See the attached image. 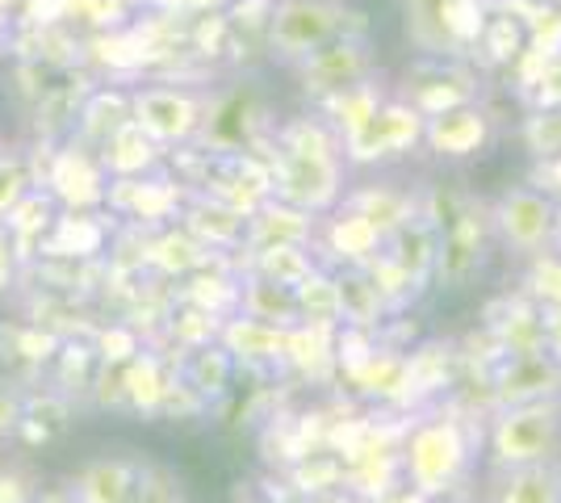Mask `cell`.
<instances>
[{
  "label": "cell",
  "instance_id": "6da1fadb",
  "mask_svg": "<svg viewBox=\"0 0 561 503\" xmlns=\"http://www.w3.org/2000/svg\"><path fill=\"white\" fill-rule=\"evenodd\" d=\"M420 218L436 231L432 286L469 289L482 277L494 248L491 197H478L466 185L432 181V185H420Z\"/></svg>",
  "mask_w": 561,
  "mask_h": 503
},
{
  "label": "cell",
  "instance_id": "7a4b0ae2",
  "mask_svg": "<svg viewBox=\"0 0 561 503\" xmlns=\"http://www.w3.org/2000/svg\"><path fill=\"white\" fill-rule=\"evenodd\" d=\"M482 445V432L469 428L453 411L436 408L420 411L402 441V482L415 487L432 503H448L457 487H466L473 454Z\"/></svg>",
  "mask_w": 561,
  "mask_h": 503
},
{
  "label": "cell",
  "instance_id": "3957f363",
  "mask_svg": "<svg viewBox=\"0 0 561 503\" xmlns=\"http://www.w3.org/2000/svg\"><path fill=\"white\" fill-rule=\"evenodd\" d=\"M344 34H369V18L348 0H277L264 47L280 64H302L310 50L328 47Z\"/></svg>",
  "mask_w": 561,
  "mask_h": 503
},
{
  "label": "cell",
  "instance_id": "277c9868",
  "mask_svg": "<svg viewBox=\"0 0 561 503\" xmlns=\"http://www.w3.org/2000/svg\"><path fill=\"white\" fill-rule=\"evenodd\" d=\"M482 445L491 454L494 470L515 466H561V399L499 408L486 420Z\"/></svg>",
  "mask_w": 561,
  "mask_h": 503
},
{
  "label": "cell",
  "instance_id": "5b68a950",
  "mask_svg": "<svg viewBox=\"0 0 561 503\" xmlns=\"http://www.w3.org/2000/svg\"><path fill=\"white\" fill-rule=\"evenodd\" d=\"M277 122L268 118V105L252 84H234L222 93L206 96V118L197 130V144L210 156H239L252 147L268 144Z\"/></svg>",
  "mask_w": 561,
  "mask_h": 503
},
{
  "label": "cell",
  "instance_id": "8992f818",
  "mask_svg": "<svg viewBox=\"0 0 561 503\" xmlns=\"http://www.w3.org/2000/svg\"><path fill=\"white\" fill-rule=\"evenodd\" d=\"M491 222L494 243L512 261H528L545 248H553L561 206L553 197H545L537 185H507L499 197H491Z\"/></svg>",
  "mask_w": 561,
  "mask_h": 503
},
{
  "label": "cell",
  "instance_id": "52a82bcc",
  "mask_svg": "<svg viewBox=\"0 0 561 503\" xmlns=\"http://www.w3.org/2000/svg\"><path fill=\"white\" fill-rule=\"evenodd\" d=\"M206 96L202 89L188 84H142L130 93V122L139 126L147 139H156L160 147L193 144L202 118H206Z\"/></svg>",
  "mask_w": 561,
  "mask_h": 503
},
{
  "label": "cell",
  "instance_id": "ba28073f",
  "mask_svg": "<svg viewBox=\"0 0 561 503\" xmlns=\"http://www.w3.org/2000/svg\"><path fill=\"white\" fill-rule=\"evenodd\" d=\"M411 110H420L423 118L448 114L457 105H469L482 96V80L469 59H436L420 55L415 64H407V72L398 80V93Z\"/></svg>",
  "mask_w": 561,
  "mask_h": 503
},
{
  "label": "cell",
  "instance_id": "9c48e42d",
  "mask_svg": "<svg viewBox=\"0 0 561 503\" xmlns=\"http://www.w3.org/2000/svg\"><path fill=\"white\" fill-rule=\"evenodd\" d=\"M423 114L411 110L402 96H386V105L377 110V118L356 130L348 139H340L344 147V164L352 168H381V164H394L402 156H411L415 147H423Z\"/></svg>",
  "mask_w": 561,
  "mask_h": 503
},
{
  "label": "cell",
  "instance_id": "30bf717a",
  "mask_svg": "<svg viewBox=\"0 0 561 503\" xmlns=\"http://www.w3.org/2000/svg\"><path fill=\"white\" fill-rule=\"evenodd\" d=\"M294 72H298V84L310 96V105H319V101L377 76V50L369 34H344L328 47L310 50L302 64H294Z\"/></svg>",
  "mask_w": 561,
  "mask_h": 503
},
{
  "label": "cell",
  "instance_id": "8fae6325",
  "mask_svg": "<svg viewBox=\"0 0 561 503\" xmlns=\"http://www.w3.org/2000/svg\"><path fill=\"white\" fill-rule=\"evenodd\" d=\"M344 160H302L273 151V197L323 218L344 197Z\"/></svg>",
  "mask_w": 561,
  "mask_h": 503
},
{
  "label": "cell",
  "instance_id": "7c38bea8",
  "mask_svg": "<svg viewBox=\"0 0 561 503\" xmlns=\"http://www.w3.org/2000/svg\"><path fill=\"white\" fill-rule=\"evenodd\" d=\"M494 126H499L494 110L482 105V96H478L469 105H457L448 114L423 122V147L436 160H473L494 144Z\"/></svg>",
  "mask_w": 561,
  "mask_h": 503
},
{
  "label": "cell",
  "instance_id": "4fadbf2b",
  "mask_svg": "<svg viewBox=\"0 0 561 503\" xmlns=\"http://www.w3.org/2000/svg\"><path fill=\"white\" fill-rule=\"evenodd\" d=\"M457 378V344L453 340H420L407 348V386H402V403L398 411L420 415L436 408L448 395V386Z\"/></svg>",
  "mask_w": 561,
  "mask_h": 503
},
{
  "label": "cell",
  "instance_id": "5bb4252c",
  "mask_svg": "<svg viewBox=\"0 0 561 503\" xmlns=\"http://www.w3.org/2000/svg\"><path fill=\"white\" fill-rule=\"evenodd\" d=\"M482 332L499 344L503 357H528L545 353V315L533 298H524L519 289H503L499 298L486 302L482 311Z\"/></svg>",
  "mask_w": 561,
  "mask_h": 503
},
{
  "label": "cell",
  "instance_id": "9a60e30c",
  "mask_svg": "<svg viewBox=\"0 0 561 503\" xmlns=\"http://www.w3.org/2000/svg\"><path fill=\"white\" fill-rule=\"evenodd\" d=\"M381 248H386V236L377 227H369L360 215L344 210V206H335L331 215L319 218L314 256L328 268H365Z\"/></svg>",
  "mask_w": 561,
  "mask_h": 503
},
{
  "label": "cell",
  "instance_id": "2e32d148",
  "mask_svg": "<svg viewBox=\"0 0 561 503\" xmlns=\"http://www.w3.org/2000/svg\"><path fill=\"white\" fill-rule=\"evenodd\" d=\"M549 399H561V369L549 353L499 361V369H494V411L549 403Z\"/></svg>",
  "mask_w": 561,
  "mask_h": 503
},
{
  "label": "cell",
  "instance_id": "e0dca14e",
  "mask_svg": "<svg viewBox=\"0 0 561 503\" xmlns=\"http://www.w3.org/2000/svg\"><path fill=\"white\" fill-rule=\"evenodd\" d=\"M285 340H289V328H273V323H260L248 315L222 319V332H218V344L227 348L234 369H277V365H285Z\"/></svg>",
  "mask_w": 561,
  "mask_h": 503
},
{
  "label": "cell",
  "instance_id": "ac0fdd59",
  "mask_svg": "<svg viewBox=\"0 0 561 503\" xmlns=\"http://www.w3.org/2000/svg\"><path fill=\"white\" fill-rule=\"evenodd\" d=\"M319 236V215H306L289 202L268 197L256 215L248 218L243 252H264V248H314Z\"/></svg>",
  "mask_w": 561,
  "mask_h": 503
},
{
  "label": "cell",
  "instance_id": "d6986e66",
  "mask_svg": "<svg viewBox=\"0 0 561 503\" xmlns=\"http://www.w3.org/2000/svg\"><path fill=\"white\" fill-rule=\"evenodd\" d=\"M340 206L352 210V215H360L381 236H394L402 222L420 218V190H402L394 181H369V185L344 190Z\"/></svg>",
  "mask_w": 561,
  "mask_h": 503
},
{
  "label": "cell",
  "instance_id": "ffe728a7",
  "mask_svg": "<svg viewBox=\"0 0 561 503\" xmlns=\"http://www.w3.org/2000/svg\"><path fill=\"white\" fill-rule=\"evenodd\" d=\"M47 193L55 197V202L71 206V210H84V206L105 202L110 176H105V168H101L96 156L80 151V147H68V151H59L55 164H50Z\"/></svg>",
  "mask_w": 561,
  "mask_h": 503
},
{
  "label": "cell",
  "instance_id": "44dd1931",
  "mask_svg": "<svg viewBox=\"0 0 561 503\" xmlns=\"http://www.w3.org/2000/svg\"><path fill=\"white\" fill-rule=\"evenodd\" d=\"M181 227H185L193 240L202 243L206 252H243V236H248V218L231 210L227 202H218L210 193H202L193 206L181 210Z\"/></svg>",
  "mask_w": 561,
  "mask_h": 503
},
{
  "label": "cell",
  "instance_id": "7402d4cb",
  "mask_svg": "<svg viewBox=\"0 0 561 503\" xmlns=\"http://www.w3.org/2000/svg\"><path fill=\"white\" fill-rule=\"evenodd\" d=\"M142 466L130 457H93L71 479V491L80 503H135Z\"/></svg>",
  "mask_w": 561,
  "mask_h": 503
},
{
  "label": "cell",
  "instance_id": "603a6c76",
  "mask_svg": "<svg viewBox=\"0 0 561 503\" xmlns=\"http://www.w3.org/2000/svg\"><path fill=\"white\" fill-rule=\"evenodd\" d=\"M386 96H390V89H386V80H381V72H377V76H369V80H360V84L344 89V93L319 101L314 114L328 122L340 139H348V135L365 130V126L377 118V110L386 105Z\"/></svg>",
  "mask_w": 561,
  "mask_h": 503
},
{
  "label": "cell",
  "instance_id": "cb8c5ba5",
  "mask_svg": "<svg viewBox=\"0 0 561 503\" xmlns=\"http://www.w3.org/2000/svg\"><path fill=\"white\" fill-rule=\"evenodd\" d=\"M181 181H168V176H135V181H114V193H105L117 210H126L130 218H147V222H164V218L181 215Z\"/></svg>",
  "mask_w": 561,
  "mask_h": 503
},
{
  "label": "cell",
  "instance_id": "d4e9b609",
  "mask_svg": "<svg viewBox=\"0 0 561 503\" xmlns=\"http://www.w3.org/2000/svg\"><path fill=\"white\" fill-rule=\"evenodd\" d=\"M96 160L105 168V176H114V181H135V176H147V172L160 168L164 147L156 144V139H147L135 122H126L122 130H114L105 144L96 147Z\"/></svg>",
  "mask_w": 561,
  "mask_h": 503
},
{
  "label": "cell",
  "instance_id": "484cf974",
  "mask_svg": "<svg viewBox=\"0 0 561 503\" xmlns=\"http://www.w3.org/2000/svg\"><path fill=\"white\" fill-rule=\"evenodd\" d=\"M486 503H561V466L494 470Z\"/></svg>",
  "mask_w": 561,
  "mask_h": 503
},
{
  "label": "cell",
  "instance_id": "4316f807",
  "mask_svg": "<svg viewBox=\"0 0 561 503\" xmlns=\"http://www.w3.org/2000/svg\"><path fill=\"white\" fill-rule=\"evenodd\" d=\"M285 365L294 374H302L306 382L328 386L340 369H335V332H323V328H289V340H285Z\"/></svg>",
  "mask_w": 561,
  "mask_h": 503
},
{
  "label": "cell",
  "instance_id": "83f0119b",
  "mask_svg": "<svg viewBox=\"0 0 561 503\" xmlns=\"http://www.w3.org/2000/svg\"><path fill=\"white\" fill-rule=\"evenodd\" d=\"M260 323H273V328H298V294L294 286H277V282H264L243 273L239 282V311Z\"/></svg>",
  "mask_w": 561,
  "mask_h": 503
},
{
  "label": "cell",
  "instance_id": "f1b7e54d",
  "mask_svg": "<svg viewBox=\"0 0 561 503\" xmlns=\"http://www.w3.org/2000/svg\"><path fill=\"white\" fill-rule=\"evenodd\" d=\"M386 256L427 289L436 277V231L423 218H411V222L398 227L394 236H386Z\"/></svg>",
  "mask_w": 561,
  "mask_h": 503
},
{
  "label": "cell",
  "instance_id": "f546056e",
  "mask_svg": "<svg viewBox=\"0 0 561 503\" xmlns=\"http://www.w3.org/2000/svg\"><path fill=\"white\" fill-rule=\"evenodd\" d=\"M298 294V323L302 328H323V332H340L344 328V315H340V286H335V273L328 264H319L302 286H294Z\"/></svg>",
  "mask_w": 561,
  "mask_h": 503
},
{
  "label": "cell",
  "instance_id": "4dcf8cb0",
  "mask_svg": "<svg viewBox=\"0 0 561 503\" xmlns=\"http://www.w3.org/2000/svg\"><path fill=\"white\" fill-rule=\"evenodd\" d=\"M234 378V361L227 357L222 344H206V348H193L185 361H181V382L202 399V403H214L231 390Z\"/></svg>",
  "mask_w": 561,
  "mask_h": 503
},
{
  "label": "cell",
  "instance_id": "1f68e13d",
  "mask_svg": "<svg viewBox=\"0 0 561 503\" xmlns=\"http://www.w3.org/2000/svg\"><path fill=\"white\" fill-rule=\"evenodd\" d=\"M335 273V286H340V315H344V328H360V332H381V323L390 319L381 298L374 294L369 277L360 268H331Z\"/></svg>",
  "mask_w": 561,
  "mask_h": 503
},
{
  "label": "cell",
  "instance_id": "d6a6232c",
  "mask_svg": "<svg viewBox=\"0 0 561 503\" xmlns=\"http://www.w3.org/2000/svg\"><path fill=\"white\" fill-rule=\"evenodd\" d=\"M285 479H289V487L310 503V500H323V495L344 491V482H348V466H344V457L340 454L319 449V454H306L302 461H294V466L285 470Z\"/></svg>",
  "mask_w": 561,
  "mask_h": 503
},
{
  "label": "cell",
  "instance_id": "836d02e7",
  "mask_svg": "<svg viewBox=\"0 0 561 503\" xmlns=\"http://www.w3.org/2000/svg\"><path fill=\"white\" fill-rule=\"evenodd\" d=\"M117 369H122L117 386H122V395L130 399V408L135 411H160L164 408V395H168V386H172L176 374H168L164 365L151 357V353H139V357L126 361V365H117Z\"/></svg>",
  "mask_w": 561,
  "mask_h": 503
},
{
  "label": "cell",
  "instance_id": "e575fe53",
  "mask_svg": "<svg viewBox=\"0 0 561 503\" xmlns=\"http://www.w3.org/2000/svg\"><path fill=\"white\" fill-rule=\"evenodd\" d=\"M314 268H319L314 248H264V252H248L243 256V273L277 282V286H302Z\"/></svg>",
  "mask_w": 561,
  "mask_h": 503
},
{
  "label": "cell",
  "instance_id": "d590c367",
  "mask_svg": "<svg viewBox=\"0 0 561 503\" xmlns=\"http://www.w3.org/2000/svg\"><path fill=\"white\" fill-rule=\"evenodd\" d=\"M360 273L369 277V286H374V294L381 298L386 315H407L411 307H415V302H420L423 294H427V289H423L420 282L411 277V273H402V268H398V264L386 256V248H381V252H377L374 261L365 264Z\"/></svg>",
  "mask_w": 561,
  "mask_h": 503
},
{
  "label": "cell",
  "instance_id": "8d00e7d4",
  "mask_svg": "<svg viewBox=\"0 0 561 503\" xmlns=\"http://www.w3.org/2000/svg\"><path fill=\"white\" fill-rule=\"evenodd\" d=\"M524 47H528V38H524V22L512 18V13H503V9H494L491 18H486V30H482L478 47H473V59H482V68L507 72V68H512V59Z\"/></svg>",
  "mask_w": 561,
  "mask_h": 503
},
{
  "label": "cell",
  "instance_id": "74e56055",
  "mask_svg": "<svg viewBox=\"0 0 561 503\" xmlns=\"http://www.w3.org/2000/svg\"><path fill=\"white\" fill-rule=\"evenodd\" d=\"M147 261L156 264L160 273H168V277H188V273H197L202 264L210 261V252L193 240L185 227H176V231H164L160 240H151Z\"/></svg>",
  "mask_w": 561,
  "mask_h": 503
},
{
  "label": "cell",
  "instance_id": "f35d334b",
  "mask_svg": "<svg viewBox=\"0 0 561 503\" xmlns=\"http://www.w3.org/2000/svg\"><path fill=\"white\" fill-rule=\"evenodd\" d=\"M519 294L533 298L540 311H553L561 307V252L558 248H545L537 256L524 261L519 273Z\"/></svg>",
  "mask_w": 561,
  "mask_h": 503
},
{
  "label": "cell",
  "instance_id": "ab89813d",
  "mask_svg": "<svg viewBox=\"0 0 561 503\" xmlns=\"http://www.w3.org/2000/svg\"><path fill=\"white\" fill-rule=\"evenodd\" d=\"M80 135L93 147H101L114 130H122L130 122V93H96L89 96V105L80 110Z\"/></svg>",
  "mask_w": 561,
  "mask_h": 503
},
{
  "label": "cell",
  "instance_id": "60d3db41",
  "mask_svg": "<svg viewBox=\"0 0 561 503\" xmlns=\"http://www.w3.org/2000/svg\"><path fill=\"white\" fill-rule=\"evenodd\" d=\"M55 218H59V215H55V197L38 185V190H30L22 202L13 206V215L4 218V231H9V236H13V243L22 248L25 240H43Z\"/></svg>",
  "mask_w": 561,
  "mask_h": 503
},
{
  "label": "cell",
  "instance_id": "b9f144b4",
  "mask_svg": "<svg viewBox=\"0 0 561 503\" xmlns=\"http://www.w3.org/2000/svg\"><path fill=\"white\" fill-rule=\"evenodd\" d=\"M101 227L93 222V215H80V210H71V215H59L50 222V252H59V256H93L101 252Z\"/></svg>",
  "mask_w": 561,
  "mask_h": 503
},
{
  "label": "cell",
  "instance_id": "7bdbcfd3",
  "mask_svg": "<svg viewBox=\"0 0 561 503\" xmlns=\"http://www.w3.org/2000/svg\"><path fill=\"white\" fill-rule=\"evenodd\" d=\"M440 9H445V0H402V30H407V43L420 50V55H436V59H445V50H440Z\"/></svg>",
  "mask_w": 561,
  "mask_h": 503
},
{
  "label": "cell",
  "instance_id": "ee69618b",
  "mask_svg": "<svg viewBox=\"0 0 561 503\" xmlns=\"http://www.w3.org/2000/svg\"><path fill=\"white\" fill-rule=\"evenodd\" d=\"M519 144L533 156V164L540 160H558L561 156V110H528L519 122Z\"/></svg>",
  "mask_w": 561,
  "mask_h": 503
},
{
  "label": "cell",
  "instance_id": "f6af8a7d",
  "mask_svg": "<svg viewBox=\"0 0 561 503\" xmlns=\"http://www.w3.org/2000/svg\"><path fill=\"white\" fill-rule=\"evenodd\" d=\"M168 332H172V340H176L185 353H193V348L218 344L222 319H218V315H210V311H202V307H188V302H181V311L168 315Z\"/></svg>",
  "mask_w": 561,
  "mask_h": 503
},
{
  "label": "cell",
  "instance_id": "bcb514c9",
  "mask_svg": "<svg viewBox=\"0 0 561 503\" xmlns=\"http://www.w3.org/2000/svg\"><path fill=\"white\" fill-rule=\"evenodd\" d=\"M185 43L202 59H222L234 47V30L227 22V13H197L193 25L185 30Z\"/></svg>",
  "mask_w": 561,
  "mask_h": 503
},
{
  "label": "cell",
  "instance_id": "7dc6e473",
  "mask_svg": "<svg viewBox=\"0 0 561 503\" xmlns=\"http://www.w3.org/2000/svg\"><path fill=\"white\" fill-rule=\"evenodd\" d=\"M30 190H38V176L30 168V156H22V151H0V222L13 215V206Z\"/></svg>",
  "mask_w": 561,
  "mask_h": 503
},
{
  "label": "cell",
  "instance_id": "c3c4849f",
  "mask_svg": "<svg viewBox=\"0 0 561 503\" xmlns=\"http://www.w3.org/2000/svg\"><path fill=\"white\" fill-rule=\"evenodd\" d=\"M524 38H528V47L561 55V4L540 0L537 9H533V18L524 22Z\"/></svg>",
  "mask_w": 561,
  "mask_h": 503
},
{
  "label": "cell",
  "instance_id": "681fc988",
  "mask_svg": "<svg viewBox=\"0 0 561 503\" xmlns=\"http://www.w3.org/2000/svg\"><path fill=\"white\" fill-rule=\"evenodd\" d=\"M277 0H231L227 4V22H231L234 38H252V34H268V18H273Z\"/></svg>",
  "mask_w": 561,
  "mask_h": 503
},
{
  "label": "cell",
  "instance_id": "f907efd6",
  "mask_svg": "<svg viewBox=\"0 0 561 503\" xmlns=\"http://www.w3.org/2000/svg\"><path fill=\"white\" fill-rule=\"evenodd\" d=\"M558 55H549V50H537V47H524L519 55L512 59V68H507V76H512V84H515V96H524L533 84L540 80V72L553 64Z\"/></svg>",
  "mask_w": 561,
  "mask_h": 503
},
{
  "label": "cell",
  "instance_id": "816d5d0a",
  "mask_svg": "<svg viewBox=\"0 0 561 503\" xmlns=\"http://www.w3.org/2000/svg\"><path fill=\"white\" fill-rule=\"evenodd\" d=\"M519 101H524V110H561V55L540 72V80Z\"/></svg>",
  "mask_w": 561,
  "mask_h": 503
},
{
  "label": "cell",
  "instance_id": "f5cc1de1",
  "mask_svg": "<svg viewBox=\"0 0 561 503\" xmlns=\"http://www.w3.org/2000/svg\"><path fill=\"white\" fill-rule=\"evenodd\" d=\"M38 479L25 466H0V503H38Z\"/></svg>",
  "mask_w": 561,
  "mask_h": 503
},
{
  "label": "cell",
  "instance_id": "db71d44e",
  "mask_svg": "<svg viewBox=\"0 0 561 503\" xmlns=\"http://www.w3.org/2000/svg\"><path fill=\"white\" fill-rule=\"evenodd\" d=\"M142 348H139V335H135V328H126V323H117V328H110V332L101 335V357L110 361V365H126V361H135Z\"/></svg>",
  "mask_w": 561,
  "mask_h": 503
},
{
  "label": "cell",
  "instance_id": "11a10c76",
  "mask_svg": "<svg viewBox=\"0 0 561 503\" xmlns=\"http://www.w3.org/2000/svg\"><path fill=\"white\" fill-rule=\"evenodd\" d=\"M528 185H537L545 197H553V202L561 206V156L558 160H540V164H533Z\"/></svg>",
  "mask_w": 561,
  "mask_h": 503
},
{
  "label": "cell",
  "instance_id": "9f6ffc18",
  "mask_svg": "<svg viewBox=\"0 0 561 503\" xmlns=\"http://www.w3.org/2000/svg\"><path fill=\"white\" fill-rule=\"evenodd\" d=\"M22 403H25V395L0 386V436H13V432H18V424H22Z\"/></svg>",
  "mask_w": 561,
  "mask_h": 503
},
{
  "label": "cell",
  "instance_id": "6f0895ef",
  "mask_svg": "<svg viewBox=\"0 0 561 503\" xmlns=\"http://www.w3.org/2000/svg\"><path fill=\"white\" fill-rule=\"evenodd\" d=\"M13 273H18V243H13V236L0 222V298L13 289Z\"/></svg>",
  "mask_w": 561,
  "mask_h": 503
},
{
  "label": "cell",
  "instance_id": "680465c9",
  "mask_svg": "<svg viewBox=\"0 0 561 503\" xmlns=\"http://www.w3.org/2000/svg\"><path fill=\"white\" fill-rule=\"evenodd\" d=\"M540 315H545V353L558 361V369H561V307L540 311Z\"/></svg>",
  "mask_w": 561,
  "mask_h": 503
},
{
  "label": "cell",
  "instance_id": "91938a15",
  "mask_svg": "<svg viewBox=\"0 0 561 503\" xmlns=\"http://www.w3.org/2000/svg\"><path fill=\"white\" fill-rule=\"evenodd\" d=\"M374 503H432L427 495H420L415 487H407V482H398V487H390L381 500H374Z\"/></svg>",
  "mask_w": 561,
  "mask_h": 503
},
{
  "label": "cell",
  "instance_id": "94428289",
  "mask_svg": "<svg viewBox=\"0 0 561 503\" xmlns=\"http://www.w3.org/2000/svg\"><path fill=\"white\" fill-rule=\"evenodd\" d=\"M38 503H80V495L68 487H50V491H38Z\"/></svg>",
  "mask_w": 561,
  "mask_h": 503
},
{
  "label": "cell",
  "instance_id": "6125c7cd",
  "mask_svg": "<svg viewBox=\"0 0 561 503\" xmlns=\"http://www.w3.org/2000/svg\"><path fill=\"white\" fill-rule=\"evenodd\" d=\"M193 13H227L231 0H185Z\"/></svg>",
  "mask_w": 561,
  "mask_h": 503
},
{
  "label": "cell",
  "instance_id": "be15d7a7",
  "mask_svg": "<svg viewBox=\"0 0 561 503\" xmlns=\"http://www.w3.org/2000/svg\"><path fill=\"white\" fill-rule=\"evenodd\" d=\"M310 503H356L348 491H335V495H323V500H310Z\"/></svg>",
  "mask_w": 561,
  "mask_h": 503
},
{
  "label": "cell",
  "instance_id": "e7e4bbea",
  "mask_svg": "<svg viewBox=\"0 0 561 503\" xmlns=\"http://www.w3.org/2000/svg\"><path fill=\"white\" fill-rule=\"evenodd\" d=\"M239 503H268L264 495H248V500H239Z\"/></svg>",
  "mask_w": 561,
  "mask_h": 503
},
{
  "label": "cell",
  "instance_id": "03108f58",
  "mask_svg": "<svg viewBox=\"0 0 561 503\" xmlns=\"http://www.w3.org/2000/svg\"><path fill=\"white\" fill-rule=\"evenodd\" d=\"M553 248H558V252H561V222H558V240H553Z\"/></svg>",
  "mask_w": 561,
  "mask_h": 503
},
{
  "label": "cell",
  "instance_id": "003e7915",
  "mask_svg": "<svg viewBox=\"0 0 561 503\" xmlns=\"http://www.w3.org/2000/svg\"><path fill=\"white\" fill-rule=\"evenodd\" d=\"M0 25H4V18H0Z\"/></svg>",
  "mask_w": 561,
  "mask_h": 503
}]
</instances>
